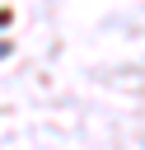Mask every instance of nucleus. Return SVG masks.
<instances>
[{"mask_svg": "<svg viewBox=\"0 0 145 150\" xmlns=\"http://www.w3.org/2000/svg\"><path fill=\"white\" fill-rule=\"evenodd\" d=\"M5 56H9V42H0V61H5Z\"/></svg>", "mask_w": 145, "mask_h": 150, "instance_id": "f257e3e1", "label": "nucleus"}]
</instances>
